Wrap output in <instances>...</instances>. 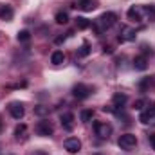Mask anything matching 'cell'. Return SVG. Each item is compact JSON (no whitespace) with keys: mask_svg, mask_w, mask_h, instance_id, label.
I'll return each instance as SVG.
<instances>
[{"mask_svg":"<svg viewBox=\"0 0 155 155\" xmlns=\"http://www.w3.org/2000/svg\"><path fill=\"white\" fill-rule=\"evenodd\" d=\"M116 22H117V15H116V13H110V11H108V13H103V15H101V16H99L94 24H92V27H94V31H96L97 35H101L103 31L110 29Z\"/></svg>","mask_w":155,"mask_h":155,"instance_id":"6da1fadb","label":"cell"},{"mask_svg":"<svg viewBox=\"0 0 155 155\" xmlns=\"http://www.w3.org/2000/svg\"><path fill=\"white\" fill-rule=\"evenodd\" d=\"M94 132L97 137L101 139H108L112 135V124H108L107 121H96L94 123Z\"/></svg>","mask_w":155,"mask_h":155,"instance_id":"7a4b0ae2","label":"cell"},{"mask_svg":"<svg viewBox=\"0 0 155 155\" xmlns=\"http://www.w3.org/2000/svg\"><path fill=\"white\" fill-rule=\"evenodd\" d=\"M117 144L123 148V150H134L137 146V137L134 134H123L117 141Z\"/></svg>","mask_w":155,"mask_h":155,"instance_id":"3957f363","label":"cell"},{"mask_svg":"<svg viewBox=\"0 0 155 155\" xmlns=\"http://www.w3.org/2000/svg\"><path fill=\"white\" fill-rule=\"evenodd\" d=\"M36 134L41 135V137H51V135L54 134V126H52V123L47 121V119L38 121V124H36Z\"/></svg>","mask_w":155,"mask_h":155,"instance_id":"277c9868","label":"cell"},{"mask_svg":"<svg viewBox=\"0 0 155 155\" xmlns=\"http://www.w3.org/2000/svg\"><path fill=\"white\" fill-rule=\"evenodd\" d=\"M139 121H141L143 124H155V103H152L146 110L141 112Z\"/></svg>","mask_w":155,"mask_h":155,"instance_id":"5b68a950","label":"cell"},{"mask_svg":"<svg viewBox=\"0 0 155 155\" xmlns=\"http://www.w3.org/2000/svg\"><path fill=\"white\" fill-rule=\"evenodd\" d=\"M63 148L69 152V153H78L81 150V141L78 137H69L63 141Z\"/></svg>","mask_w":155,"mask_h":155,"instance_id":"8992f818","label":"cell"},{"mask_svg":"<svg viewBox=\"0 0 155 155\" xmlns=\"http://www.w3.org/2000/svg\"><path fill=\"white\" fill-rule=\"evenodd\" d=\"M90 92H92V88L87 87V85H83V83H78V85H74V88H72V94H74V97H78V99L88 97Z\"/></svg>","mask_w":155,"mask_h":155,"instance_id":"52a82bcc","label":"cell"},{"mask_svg":"<svg viewBox=\"0 0 155 155\" xmlns=\"http://www.w3.org/2000/svg\"><path fill=\"white\" fill-rule=\"evenodd\" d=\"M9 114L11 117H15V119H22L24 114H25V108H24V105L22 103H18V101H13V103H9Z\"/></svg>","mask_w":155,"mask_h":155,"instance_id":"ba28073f","label":"cell"},{"mask_svg":"<svg viewBox=\"0 0 155 155\" xmlns=\"http://www.w3.org/2000/svg\"><path fill=\"white\" fill-rule=\"evenodd\" d=\"M119 41L121 43H124V41H134L135 40V29H132V27H128V25H123L121 27V35H119Z\"/></svg>","mask_w":155,"mask_h":155,"instance_id":"9c48e42d","label":"cell"},{"mask_svg":"<svg viewBox=\"0 0 155 155\" xmlns=\"http://www.w3.org/2000/svg\"><path fill=\"white\" fill-rule=\"evenodd\" d=\"M143 13H144V7L141 5H132L128 9V18L134 20V22H141L143 20Z\"/></svg>","mask_w":155,"mask_h":155,"instance_id":"30bf717a","label":"cell"},{"mask_svg":"<svg viewBox=\"0 0 155 155\" xmlns=\"http://www.w3.org/2000/svg\"><path fill=\"white\" fill-rule=\"evenodd\" d=\"M60 121H61V126H63L65 130H72V128H74V114L65 112V114H61Z\"/></svg>","mask_w":155,"mask_h":155,"instance_id":"8fae6325","label":"cell"},{"mask_svg":"<svg viewBox=\"0 0 155 155\" xmlns=\"http://www.w3.org/2000/svg\"><path fill=\"white\" fill-rule=\"evenodd\" d=\"M81 11H85V13H88V11H92V9H96V0H78V5Z\"/></svg>","mask_w":155,"mask_h":155,"instance_id":"7c38bea8","label":"cell"},{"mask_svg":"<svg viewBox=\"0 0 155 155\" xmlns=\"http://www.w3.org/2000/svg\"><path fill=\"white\" fill-rule=\"evenodd\" d=\"M126 96L124 94H116L114 97H112V107H114V110L117 112V108H123V105L126 103Z\"/></svg>","mask_w":155,"mask_h":155,"instance_id":"4fadbf2b","label":"cell"},{"mask_svg":"<svg viewBox=\"0 0 155 155\" xmlns=\"http://www.w3.org/2000/svg\"><path fill=\"white\" fill-rule=\"evenodd\" d=\"M0 20H5V22L13 20V9L9 5H2L0 7Z\"/></svg>","mask_w":155,"mask_h":155,"instance_id":"5bb4252c","label":"cell"},{"mask_svg":"<svg viewBox=\"0 0 155 155\" xmlns=\"http://www.w3.org/2000/svg\"><path fill=\"white\" fill-rule=\"evenodd\" d=\"M51 61H52L54 65H61V63L65 61V54H63L61 51H54L52 56H51Z\"/></svg>","mask_w":155,"mask_h":155,"instance_id":"9a60e30c","label":"cell"},{"mask_svg":"<svg viewBox=\"0 0 155 155\" xmlns=\"http://www.w3.org/2000/svg\"><path fill=\"white\" fill-rule=\"evenodd\" d=\"M134 67H135L137 71H146V67H148L146 58H144V56H137V58L134 60Z\"/></svg>","mask_w":155,"mask_h":155,"instance_id":"2e32d148","label":"cell"},{"mask_svg":"<svg viewBox=\"0 0 155 155\" xmlns=\"http://www.w3.org/2000/svg\"><path fill=\"white\" fill-rule=\"evenodd\" d=\"M35 114L40 116V117L49 116V114H51V108H49V107H45V105H36V107H35Z\"/></svg>","mask_w":155,"mask_h":155,"instance_id":"e0dca14e","label":"cell"},{"mask_svg":"<svg viewBox=\"0 0 155 155\" xmlns=\"http://www.w3.org/2000/svg\"><path fill=\"white\" fill-rule=\"evenodd\" d=\"M76 27L78 29H88V27H90V22H88L87 18H83V16H78L76 18Z\"/></svg>","mask_w":155,"mask_h":155,"instance_id":"ac0fdd59","label":"cell"},{"mask_svg":"<svg viewBox=\"0 0 155 155\" xmlns=\"http://www.w3.org/2000/svg\"><path fill=\"white\" fill-rule=\"evenodd\" d=\"M67 22H69V15H67V13H63V11H60V13L56 15V24L63 25V24H67Z\"/></svg>","mask_w":155,"mask_h":155,"instance_id":"d6986e66","label":"cell"},{"mask_svg":"<svg viewBox=\"0 0 155 155\" xmlns=\"http://www.w3.org/2000/svg\"><path fill=\"white\" fill-rule=\"evenodd\" d=\"M78 54H79V56H88V54H90V45H88V41H83V45L79 47Z\"/></svg>","mask_w":155,"mask_h":155,"instance_id":"ffe728a7","label":"cell"},{"mask_svg":"<svg viewBox=\"0 0 155 155\" xmlns=\"http://www.w3.org/2000/svg\"><path fill=\"white\" fill-rule=\"evenodd\" d=\"M16 38H18V41H24V43H25V41H29V40H31V33L24 29V31H20V33H18V36H16Z\"/></svg>","mask_w":155,"mask_h":155,"instance_id":"44dd1931","label":"cell"},{"mask_svg":"<svg viewBox=\"0 0 155 155\" xmlns=\"http://www.w3.org/2000/svg\"><path fill=\"white\" fill-rule=\"evenodd\" d=\"M79 117H81V123H88V121L94 117V112H92V110H83Z\"/></svg>","mask_w":155,"mask_h":155,"instance_id":"7402d4cb","label":"cell"},{"mask_svg":"<svg viewBox=\"0 0 155 155\" xmlns=\"http://www.w3.org/2000/svg\"><path fill=\"white\" fill-rule=\"evenodd\" d=\"M25 130H27V126H25V124H18V126L15 128V135H16V137L20 139V137H22V135L25 134Z\"/></svg>","mask_w":155,"mask_h":155,"instance_id":"603a6c76","label":"cell"},{"mask_svg":"<svg viewBox=\"0 0 155 155\" xmlns=\"http://www.w3.org/2000/svg\"><path fill=\"white\" fill-rule=\"evenodd\" d=\"M134 108H135V110H143V108H144V99H137V101L134 103Z\"/></svg>","mask_w":155,"mask_h":155,"instance_id":"cb8c5ba5","label":"cell"},{"mask_svg":"<svg viewBox=\"0 0 155 155\" xmlns=\"http://www.w3.org/2000/svg\"><path fill=\"white\" fill-rule=\"evenodd\" d=\"M103 52H107V54H112V52H114V49H112V47H107V45H105V47H103Z\"/></svg>","mask_w":155,"mask_h":155,"instance_id":"d4e9b609","label":"cell"},{"mask_svg":"<svg viewBox=\"0 0 155 155\" xmlns=\"http://www.w3.org/2000/svg\"><path fill=\"white\" fill-rule=\"evenodd\" d=\"M150 143H152V146H153V150H155V134L150 135Z\"/></svg>","mask_w":155,"mask_h":155,"instance_id":"484cf974","label":"cell"},{"mask_svg":"<svg viewBox=\"0 0 155 155\" xmlns=\"http://www.w3.org/2000/svg\"><path fill=\"white\" fill-rule=\"evenodd\" d=\"M33 155H49V153H45V152H41V150H38V152H35Z\"/></svg>","mask_w":155,"mask_h":155,"instance_id":"4316f807","label":"cell"},{"mask_svg":"<svg viewBox=\"0 0 155 155\" xmlns=\"http://www.w3.org/2000/svg\"><path fill=\"white\" fill-rule=\"evenodd\" d=\"M63 40H65V36H60V38H56V43H61Z\"/></svg>","mask_w":155,"mask_h":155,"instance_id":"83f0119b","label":"cell"}]
</instances>
